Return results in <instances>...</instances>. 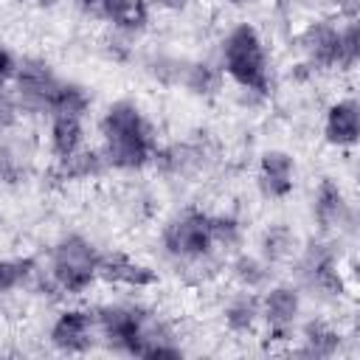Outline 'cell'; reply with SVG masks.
<instances>
[{"label":"cell","instance_id":"4fadbf2b","mask_svg":"<svg viewBox=\"0 0 360 360\" xmlns=\"http://www.w3.org/2000/svg\"><path fill=\"white\" fill-rule=\"evenodd\" d=\"M298 158L287 146H267L256 158V194L264 202H287L298 188Z\"/></svg>","mask_w":360,"mask_h":360},{"label":"cell","instance_id":"ba28073f","mask_svg":"<svg viewBox=\"0 0 360 360\" xmlns=\"http://www.w3.org/2000/svg\"><path fill=\"white\" fill-rule=\"evenodd\" d=\"M262 307V340L270 346H290L295 340V329L307 309V295L295 281L273 278L259 292Z\"/></svg>","mask_w":360,"mask_h":360},{"label":"cell","instance_id":"ac0fdd59","mask_svg":"<svg viewBox=\"0 0 360 360\" xmlns=\"http://www.w3.org/2000/svg\"><path fill=\"white\" fill-rule=\"evenodd\" d=\"M104 174H110V166L98 146H82L68 158L51 160L48 166V180L53 186H90Z\"/></svg>","mask_w":360,"mask_h":360},{"label":"cell","instance_id":"44dd1931","mask_svg":"<svg viewBox=\"0 0 360 360\" xmlns=\"http://www.w3.org/2000/svg\"><path fill=\"white\" fill-rule=\"evenodd\" d=\"M222 273L228 276V281L239 290H253V292H262L273 278H276V267L267 264L256 250H233L225 256V267Z\"/></svg>","mask_w":360,"mask_h":360},{"label":"cell","instance_id":"d6a6232c","mask_svg":"<svg viewBox=\"0 0 360 360\" xmlns=\"http://www.w3.org/2000/svg\"><path fill=\"white\" fill-rule=\"evenodd\" d=\"M17 53L8 48L6 39H0V87H8L11 84V76L17 70Z\"/></svg>","mask_w":360,"mask_h":360},{"label":"cell","instance_id":"5bb4252c","mask_svg":"<svg viewBox=\"0 0 360 360\" xmlns=\"http://www.w3.org/2000/svg\"><path fill=\"white\" fill-rule=\"evenodd\" d=\"M39 141L28 129H8L0 132V186L20 188L37 172Z\"/></svg>","mask_w":360,"mask_h":360},{"label":"cell","instance_id":"3957f363","mask_svg":"<svg viewBox=\"0 0 360 360\" xmlns=\"http://www.w3.org/2000/svg\"><path fill=\"white\" fill-rule=\"evenodd\" d=\"M217 65L233 87H250L259 93H273V53L262 28L250 20L231 22L217 39Z\"/></svg>","mask_w":360,"mask_h":360},{"label":"cell","instance_id":"1f68e13d","mask_svg":"<svg viewBox=\"0 0 360 360\" xmlns=\"http://www.w3.org/2000/svg\"><path fill=\"white\" fill-rule=\"evenodd\" d=\"M20 124H22V115H20V107H17L11 87H0V132L17 129Z\"/></svg>","mask_w":360,"mask_h":360},{"label":"cell","instance_id":"4316f807","mask_svg":"<svg viewBox=\"0 0 360 360\" xmlns=\"http://www.w3.org/2000/svg\"><path fill=\"white\" fill-rule=\"evenodd\" d=\"M93 110V93L84 82L79 79H65L59 82L53 101H51V112L48 115H70V118H87Z\"/></svg>","mask_w":360,"mask_h":360},{"label":"cell","instance_id":"7a4b0ae2","mask_svg":"<svg viewBox=\"0 0 360 360\" xmlns=\"http://www.w3.org/2000/svg\"><path fill=\"white\" fill-rule=\"evenodd\" d=\"M160 259L177 276L208 281L225 267V256L214 248L208 231V211L200 205H180L163 217L155 236Z\"/></svg>","mask_w":360,"mask_h":360},{"label":"cell","instance_id":"8d00e7d4","mask_svg":"<svg viewBox=\"0 0 360 360\" xmlns=\"http://www.w3.org/2000/svg\"><path fill=\"white\" fill-rule=\"evenodd\" d=\"M225 3H228V6H248L250 0H225Z\"/></svg>","mask_w":360,"mask_h":360},{"label":"cell","instance_id":"9a60e30c","mask_svg":"<svg viewBox=\"0 0 360 360\" xmlns=\"http://www.w3.org/2000/svg\"><path fill=\"white\" fill-rule=\"evenodd\" d=\"M98 281L129 290V292H143V290L158 287L160 273L155 264H149L127 250L107 248V250H101V259H98Z\"/></svg>","mask_w":360,"mask_h":360},{"label":"cell","instance_id":"e0dca14e","mask_svg":"<svg viewBox=\"0 0 360 360\" xmlns=\"http://www.w3.org/2000/svg\"><path fill=\"white\" fill-rule=\"evenodd\" d=\"M321 138L335 152H352L360 138V104L352 93L332 98L323 107L321 118Z\"/></svg>","mask_w":360,"mask_h":360},{"label":"cell","instance_id":"cb8c5ba5","mask_svg":"<svg viewBox=\"0 0 360 360\" xmlns=\"http://www.w3.org/2000/svg\"><path fill=\"white\" fill-rule=\"evenodd\" d=\"M42 146H45V152H48L51 160H59V158H68V155L79 152L82 146H87V127H84V118L48 115L45 135H42Z\"/></svg>","mask_w":360,"mask_h":360},{"label":"cell","instance_id":"d4e9b609","mask_svg":"<svg viewBox=\"0 0 360 360\" xmlns=\"http://www.w3.org/2000/svg\"><path fill=\"white\" fill-rule=\"evenodd\" d=\"M42 270V262L34 253H11L0 256V298H11L28 292Z\"/></svg>","mask_w":360,"mask_h":360},{"label":"cell","instance_id":"8992f818","mask_svg":"<svg viewBox=\"0 0 360 360\" xmlns=\"http://www.w3.org/2000/svg\"><path fill=\"white\" fill-rule=\"evenodd\" d=\"M155 315H158V307L141 298H104L93 304L98 346L112 354L141 357L143 335Z\"/></svg>","mask_w":360,"mask_h":360},{"label":"cell","instance_id":"603a6c76","mask_svg":"<svg viewBox=\"0 0 360 360\" xmlns=\"http://www.w3.org/2000/svg\"><path fill=\"white\" fill-rule=\"evenodd\" d=\"M225 76L217 65V59H200V56H186L183 70H180V82L177 87L200 101H211L222 93Z\"/></svg>","mask_w":360,"mask_h":360},{"label":"cell","instance_id":"277c9868","mask_svg":"<svg viewBox=\"0 0 360 360\" xmlns=\"http://www.w3.org/2000/svg\"><path fill=\"white\" fill-rule=\"evenodd\" d=\"M287 270L292 273L290 281H295L307 298L329 307H340L354 284L343 270V242L323 233L307 236Z\"/></svg>","mask_w":360,"mask_h":360},{"label":"cell","instance_id":"30bf717a","mask_svg":"<svg viewBox=\"0 0 360 360\" xmlns=\"http://www.w3.org/2000/svg\"><path fill=\"white\" fill-rule=\"evenodd\" d=\"M211 160H214L211 141L200 135H188V138L160 143L149 169L166 183H194L208 172Z\"/></svg>","mask_w":360,"mask_h":360},{"label":"cell","instance_id":"e575fe53","mask_svg":"<svg viewBox=\"0 0 360 360\" xmlns=\"http://www.w3.org/2000/svg\"><path fill=\"white\" fill-rule=\"evenodd\" d=\"M360 11V0H329V14H335L338 20H357Z\"/></svg>","mask_w":360,"mask_h":360},{"label":"cell","instance_id":"6da1fadb","mask_svg":"<svg viewBox=\"0 0 360 360\" xmlns=\"http://www.w3.org/2000/svg\"><path fill=\"white\" fill-rule=\"evenodd\" d=\"M96 129H98V149L110 172L115 174L146 172L160 146V129L155 118L132 96H118L107 101L98 112Z\"/></svg>","mask_w":360,"mask_h":360},{"label":"cell","instance_id":"ffe728a7","mask_svg":"<svg viewBox=\"0 0 360 360\" xmlns=\"http://www.w3.org/2000/svg\"><path fill=\"white\" fill-rule=\"evenodd\" d=\"M87 14L141 42V37L149 28V14L152 11H149L146 0H96L87 8Z\"/></svg>","mask_w":360,"mask_h":360},{"label":"cell","instance_id":"f35d334b","mask_svg":"<svg viewBox=\"0 0 360 360\" xmlns=\"http://www.w3.org/2000/svg\"><path fill=\"white\" fill-rule=\"evenodd\" d=\"M31 3H37V0H31Z\"/></svg>","mask_w":360,"mask_h":360},{"label":"cell","instance_id":"7c38bea8","mask_svg":"<svg viewBox=\"0 0 360 360\" xmlns=\"http://www.w3.org/2000/svg\"><path fill=\"white\" fill-rule=\"evenodd\" d=\"M45 338L48 346L59 354H90L98 346L93 307H82V304L59 307L45 329Z\"/></svg>","mask_w":360,"mask_h":360},{"label":"cell","instance_id":"836d02e7","mask_svg":"<svg viewBox=\"0 0 360 360\" xmlns=\"http://www.w3.org/2000/svg\"><path fill=\"white\" fill-rule=\"evenodd\" d=\"M200 0H146L149 11H166V14H186Z\"/></svg>","mask_w":360,"mask_h":360},{"label":"cell","instance_id":"5b68a950","mask_svg":"<svg viewBox=\"0 0 360 360\" xmlns=\"http://www.w3.org/2000/svg\"><path fill=\"white\" fill-rule=\"evenodd\" d=\"M101 250L104 248H98V242L93 236H87L82 231H65L48 245L42 273L59 290V295L65 301L82 298L98 284Z\"/></svg>","mask_w":360,"mask_h":360},{"label":"cell","instance_id":"d6986e66","mask_svg":"<svg viewBox=\"0 0 360 360\" xmlns=\"http://www.w3.org/2000/svg\"><path fill=\"white\" fill-rule=\"evenodd\" d=\"M219 323L233 338H256L262 329L259 292L233 287L219 304Z\"/></svg>","mask_w":360,"mask_h":360},{"label":"cell","instance_id":"52a82bcc","mask_svg":"<svg viewBox=\"0 0 360 360\" xmlns=\"http://www.w3.org/2000/svg\"><path fill=\"white\" fill-rule=\"evenodd\" d=\"M309 219L315 233L352 242L357 231V205L338 177H318L309 188Z\"/></svg>","mask_w":360,"mask_h":360},{"label":"cell","instance_id":"7402d4cb","mask_svg":"<svg viewBox=\"0 0 360 360\" xmlns=\"http://www.w3.org/2000/svg\"><path fill=\"white\" fill-rule=\"evenodd\" d=\"M301 242H304V236L298 233L295 225H290V222H267L256 236V253L267 264L281 270L295 259Z\"/></svg>","mask_w":360,"mask_h":360},{"label":"cell","instance_id":"4dcf8cb0","mask_svg":"<svg viewBox=\"0 0 360 360\" xmlns=\"http://www.w3.org/2000/svg\"><path fill=\"white\" fill-rule=\"evenodd\" d=\"M231 98H233V107L239 112H250V115L262 112L270 104V96L267 93H259V90H250V87H233V96Z\"/></svg>","mask_w":360,"mask_h":360},{"label":"cell","instance_id":"74e56055","mask_svg":"<svg viewBox=\"0 0 360 360\" xmlns=\"http://www.w3.org/2000/svg\"><path fill=\"white\" fill-rule=\"evenodd\" d=\"M0 228H3V211H0Z\"/></svg>","mask_w":360,"mask_h":360},{"label":"cell","instance_id":"484cf974","mask_svg":"<svg viewBox=\"0 0 360 360\" xmlns=\"http://www.w3.org/2000/svg\"><path fill=\"white\" fill-rule=\"evenodd\" d=\"M208 231H211V242H214V248H217L222 256H228V253L245 248L248 225H245L242 214H236L233 208L208 211Z\"/></svg>","mask_w":360,"mask_h":360},{"label":"cell","instance_id":"8fae6325","mask_svg":"<svg viewBox=\"0 0 360 360\" xmlns=\"http://www.w3.org/2000/svg\"><path fill=\"white\" fill-rule=\"evenodd\" d=\"M338 39H340V20L335 14L309 17L292 34L295 59L304 62L312 73L338 70Z\"/></svg>","mask_w":360,"mask_h":360},{"label":"cell","instance_id":"2e32d148","mask_svg":"<svg viewBox=\"0 0 360 360\" xmlns=\"http://www.w3.org/2000/svg\"><path fill=\"white\" fill-rule=\"evenodd\" d=\"M354 332H343L335 321H329L326 315H304L298 329H295V346L292 352L301 357H312V360H329L346 352V340H352Z\"/></svg>","mask_w":360,"mask_h":360},{"label":"cell","instance_id":"f546056e","mask_svg":"<svg viewBox=\"0 0 360 360\" xmlns=\"http://www.w3.org/2000/svg\"><path fill=\"white\" fill-rule=\"evenodd\" d=\"M152 202L155 200H152L149 188H143V186H127L124 194H121V214L127 219H132V222L146 219L152 214V208H155Z\"/></svg>","mask_w":360,"mask_h":360},{"label":"cell","instance_id":"d590c367","mask_svg":"<svg viewBox=\"0 0 360 360\" xmlns=\"http://www.w3.org/2000/svg\"><path fill=\"white\" fill-rule=\"evenodd\" d=\"M76 3H79V6H82V11H87V8H90V6H93V3H96V0H76Z\"/></svg>","mask_w":360,"mask_h":360},{"label":"cell","instance_id":"f1b7e54d","mask_svg":"<svg viewBox=\"0 0 360 360\" xmlns=\"http://www.w3.org/2000/svg\"><path fill=\"white\" fill-rule=\"evenodd\" d=\"M360 62V22L340 20V39H338V73H352Z\"/></svg>","mask_w":360,"mask_h":360},{"label":"cell","instance_id":"9c48e42d","mask_svg":"<svg viewBox=\"0 0 360 360\" xmlns=\"http://www.w3.org/2000/svg\"><path fill=\"white\" fill-rule=\"evenodd\" d=\"M59 82H62V76L48 56L25 53L17 59V70H14L8 87L17 98L22 121L25 118H48Z\"/></svg>","mask_w":360,"mask_h":360},{"label":"cell","instance_id":"83f0119b","mask_svg":"<svg viewBox=\"0 0 360 360\" xmlns=\"http://www.w3.org/2000/svg\"><path fill=\"white\" fill-rule=\"evenodd\" d=\"M183 62H186V53H174V51H166V48H152L141 56V70L152 84L177 87Z\"/></svg>","mask_w":360,"mask_h":360}]
</instances>
